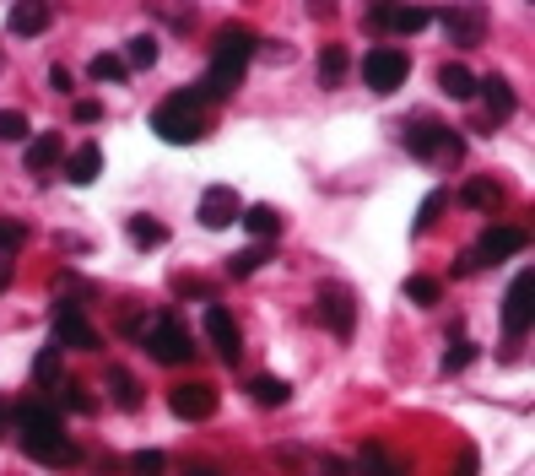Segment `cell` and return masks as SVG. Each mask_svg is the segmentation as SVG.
<instances>
[{"instance_id": "33", "label": "cell", "mask_w": 535, "mask_h": 476, "mask_svg": "<svg viewBox=\"0 0 535 476\" xmlns=\"http://www.w3.org/2000/svg\"><path fill=\"white\" fill-rule=\"evenodd\" d=\"M476 357H481V347H476V341L454 336V341H449V352H444V374H465V368H471Z\"/></svg>"}, {"instance_id": "15", "label": "cell", "mask_w": 535, "mask_h": 476, "mask_svg": "<svg viewBox=\"0 0 535 476\" xmlns=\"http://www.w3.org/2000/svg\"><path fill=\"white\" fill-rule=\"evenodd\" d=\"M476 98L487 103V119H492V125L519 109V92H514V82H508V76H481V82H476Z\"/></svg>"}, {"instance_id": "21", "label": "cell", "mask_w": 535, "mask_h": 476, "mask_svg": "<svg viewBox=\"0 0 535 476\" xmlns=\"http://www.w3.org/2000/svg\"><path fill=\"white\" fill-rule=\"evenodd\" d=\"M103 385H109V401L119 406V412H141L146 390H141L136 374H125V368H109V374H103Z\"/></svg>"}, {"instance_id": "17", "label": "cell", "mask_w": 535, "mask_h": 476, "mask_svg": "<svg viewBox=\"0 0 535 476\" xmlns=\"http://www.w3.org/2000/svg\"><path fill=\"white\" fill-rule=\"evenodd\" d=\"M352 476H411V466L384 444H363V455L352 460Z\"/></svg>"}, {"instance_id": "25", "label": "cell", "mask_w": 535, "mask_h": 476, "mask_svg": "<svg viewBox=\"0 0 535 476\" xmlns=\"http://www.w3.org/2000/svg\"><path fill=\"white\" fill-rule=\"evenodd\" d=\"M125 233L136 238V249L168 244V222H163V217H152V211H136V217H125Z\"/></svg>"}, {"instance_id": "38", "label": "cell", "mask_w": 535, "mask_h": 476, "mask_svg": "<svg viewBox=\"0 0 535 476\" xmlns=\"http://www.w3.org/2000/svg\"><path fill=\"white\" fill-rule=\"evenodd\" d=\"M103 119V103L98 98H76V125H98Z\"/></svg>"}, {"instance_id": "28", "label": "cell", "mask_w": 535, "mask_h": 476, "mask_svg": "<svg viewBox=\"0 0 535 476\" xmlns=\"http://www.w3.org/2000/svg\"><path fill=\"white\" fill-rule=\"evenodd\" d=\"M238 222H244L254 238H276V233H282V211H276V206H244V211H238Z\"/></svg>"}, {"instance_id": "37", "label": "cell", "mask_w": 535, "mask_h": 476, "mask_svg": "<svg viewBox=\"0 0 535 476\" xmlns=\"http://www.w3.org/2000/svg\"><path fill=\"white\" fill-rule=\"evenodd\" d=\"M444 201H449L444 190H433V195H427V201H422V211H417V233H427V228H433V222H438V211H444Z\"/></svg>"}, {"instance_id": "31", "label": "cell", "mask_w": 535, "mask_h": 476, "mask_svg": "<svg viewBox=\"0 0 535 476\" xmlns=\"http://www.w3.org/2000/svg\"><path fill=\"white\" fill-rule=\"evenodd\" d=\"M406 298L417 303V309H433V303L444 298V282H438V276H406Z\"/></svg>"}, {"instance_id": "19", "label": "cell", "mask_w": 535, "mask_h": 476, "mask_svg": "<svg viewBox=\"0 0 535 476\" xmlns=\"http://www.w3.org/2000/svg\"><path fill=\"white\" fill-rule=\"evenodd\" d=\"M438 22L449 28V44L454 49H471L476 38H481V28H487V17H481V11H438Z\"/></svg>"}, {"instance_id": "23", "label": "cell", "mask_w": 535, "mask_h": 476, "mask_svg": "<svg viewBox=\"0 0 535 476\" xmlns=\"http://www.w3.org/2000/svg\"><path fill=\"white\" fill-rule=\"evenodd\" d=\"M60 157H65L60 130H44L38 141H28V157H22V163H28V174H49V168H55Z\"/></svg>"}, {"instance_id": "32", "label": "cell", "mask_w": 535, "mask_h": 476, "mask_svg": "<svg viewBox=\"0 0 535 476\" xmlns=\"http://www.w3.org/2000/svg\"><path fill=\"white\" fill-rule=\"evenodd\" d=\"M55 406H60V412H82V417H92V412H98V401H92V395H87L82 385H71V379H60V395H55Z\"/></svg>"}, {"instance_id": "42", "label": "cell", "mask_w": 535, "mask_h": 476, "mask_svg": "<svg viewBox=\"0 0 535 476\" xmlns=\"http://www.w3.org/2000/svg\"><path fill=\"white\" fill-rule=\"evenodd\" d=\"M476 271V260H471V249L465 255H454V266H449V276H471Z\"/></svg>"}, {"instance_id": "27", "label": "cell", "mask_w": 535, "mask_h": 476, "mask_svg": "<svg viewBox=\"0 0 535 476\" xmlns=\"http://www.w3.org/2000/svg\"><path fill=\"white\" fill-rule=\"evenodd\" d=\"M119 60H125V71H152V65L163 60V44H157L152 33H136V38L125 44V55H119Z\"/></svg>"}, {"instance_id": "29", "label": "cell", "mask_w": 535, "mask_h": 476, "mask_svg": "<svg viewBox=\"0 0 535 476\" xmlns=\"http://www.w3.org/2000/svg\"><path fill=\"white\" fill-rule=\"evenodd\" d=\"M271 244H254V249H244V255H227V276H233V282H244V276H254L260 266H271Z\"/></svg>"}, {"instance_id": "35", "label": "cell", "mask_w": 535, "mask_h": 476, "mask_svg": "<svg viewBox=\"0 0 535 476\" xmlns=\"http://www.w3.org/2000/svg\"><path fill=\"white\" fill-rule=\"evenodd\" d=\"M33 385H60V352L44 347L33 357Z\"/></svg>"}, {"instance_id": "30", "label": "cell", "mask_w": 535, "mask_h": 476, "mask_svg": "<svg viewBox=\"0 0 535 476\" xmlns=\"http://www.w3.org/2000/svg\"><path fill=\"white\" fill-rule=\"evenodd\" d=\"M125 476H168V455L163 449H136L125 460Z\"/></svg>"}, {"instance_id": "24", "label": "cell", "mask_w": 535, "mask_h": 476, "mask_svg": "<svg viewBox=\"0 0 535 476\" xmlns=\"http://www.w3.org/2000/svg\"><path fill=\"white\" fill-rule=\"evenodd\" d=\"M346 71H352L346 44H325V49H319V87H325V92H336L346 82Z\"/></svg>"}, {"instance_id": "34", "label": "cell", "mask_w": 535, "mask_h": 476, "mask_svg": "<svg viewBox=\"0 0 535 476\" xmlns=\"http://www.w3.org/2000/svg\"><path fill=\"white\" fill-rule=\"evenodd\" d=\"M87 76H92V82H125V60H119V55H92L87 60Z\"/></svg>"}, {"instance_id": "10", "label": "cell", "mask_w": 535, "mask_h": 476, "mask_svg": "<svg viewBox=\"0 0 535 476\" xmlns=\"http://www.w3.org/2000/svg\"><path fill=\"white\" fill-rule=\"evenodd\" d=\"M206 341L217 347L222 363H238V357H244V336H238V320L227 314V303H217V298L206 303Z\"/></svg>"}, {"instance_id": "16", "label": "cell", "mask_w": 535, "mask_h": 476, "mask_svg": "<svg viewBox=\"0 0 535 476\" xmlns=\"http://www.w3.org/2000/svg\"><path fill=\"white\" fill-rule=\"evenodd\" d=\"M49 22H55V11H49L44 0H17V6L6 11V28L17 33V38H38V33H49Z\"/></svg>"}, {"instance_id": "9", "label": "cell", "mask_w": 535, "mask_h": 476, "mask_svg": "<svg viewBox=\"0 0 535 476\" xmlns=\"http://www.w3.org/2000/svg\"><path fill=\"white\" fill-rule=\"evenodd\" d=\"M314 314H319V325H325L330 336H341V341L357 330V298L346 293V287H336V282H325V287H319Z\"/></svg>"}, {"instance_id": "40", "label": "cell", "mask_w": 535, "mask_h": 476, "mask_svg": "<svg viewBox=\"0 0 535 476\" xmlns=\"http://www.w3.org/2000/svg\"><path fill=\"white\" fill-rule=\"evenodd\" d=\"M119 336H146V320L141 314H119Z\"/></svg>"}, {"instance_id": "14", "label": "cell", "mask_w": 535, "mask_h": 476, "mask_svg": "<svg viewBox=\"0 0 535 476\" xmlns=\"http://www.w3.org/2000/svg\"><path fill=\"white\" fill-rule=\"evenodd\" d=\"M238 211H244V201H238V190H227V184H211L206 195H200V228H211V233H222V228H233L238 222Z\"/></svg>"}, {"instance_id": "2", "label": "cell", "mask_w": 535, "mask_h": 476, "mask_svg": "<svg viewBox=\"0 0 535 476\" xmlns=\"http://www.w3.org/2000/svg\"><path fill=\"white\" fill-rule=\"evenodd\" d=\"M152 130L163 141H173V147H195V141L206 136V103H200V92L195 87L168 92V98L152 109Z\"/></svg>"}, {"instance_id": "22", "label": "cell", "mask_w": 535, "mask_h": 476, "mask_svg": "<svg viewBox=\"0 0 535 476\" xmlns=\"http://www.w3.org/2000/svg\"><path fill=\"white\" fill-rule=\"evenodd\" d=\"M244 390H249L254 406H265V412H282V406L292 401V385H287V379H276V374H254Z\"/></svg>"}, {"instance_id": "43", "label": "cell", "mask_w": 535, "mask_h": 476, "mask_svg": "<svg viewBox=\"0 0 535 476\" xmlns=\"http://www.w3.org/2000/svg\"><path fill=\"white\" fill-rule=\"evenodd\" d=\"M6 433H11V401L0 395V439H6Z\"/></svg>"}, {"instance_id": "18", "label": "cell", "mask_w": 535, "mask_h": 476, "mask_svg": "<svg viewBox=\"0 0 535 476\" xmlns=\"http://www.w3.org/2000/svg\"><path fill=\"white\" fill-rule=\"evenodd\" d=\"M98 174H103V147H98V141H82V147L65 157V179H71L76 190L98 184Z\"/></svg>"}, {"instance_id": "6", "label": "cell", "mask_w": 535, "mask_h": 476, "mask_svg": "<svg viewBox=\"0 0 535 476\" xmlns=\"http://www.w3.org/2000/svg\"><path fill=\"white\" fill-rule=\"evenodd\" d=\"M17 444H22L28 460H38V466H76V460H82L65 428H22Z\"/></svg>"}, {"instance_id": "8", "label": "cell", "mask_w": 535, "mask_h": 476, "mask_svg": "<svg viewBox=\"0 0 535 476\" xmlns=\"http://www.w3.org/2000/svg\"><path fill=\"white\" fill-rule=\"evenodd\" d=\"M525 244H530V233L519 228V222H492V228L476 238L471 260H476V271H481V266H503V260H514Z\"/></svg>"}, {"instance_id": "20", "label": "cell", "mask_w": 535, "mask_h": 476, "mask_svg": "<svg viewBox=\"0 0 535 476\" xmlns=\"http://www.w3.org/2000/svg\"><path fill=\"white\" fill-rule=\"evenodd\" d=\"M476 82H481V76L471 71V65H460V60L438 65V87H444V98H454V103H471L476 98Z\"/></svg>"}, {"instance_id": "41", "label": "cell", "mask_w": 535, "mask_h": 476, "mask_svg": "<svg viewBox=\"0 0 535 476\" xmlns=\"http://www.w3.org/2000/svg\"><path fill=\"white\" fill-rule=\"evenodd\" d=\"M481 471V460H476V449H465L460 460H454V476H476Z\"/></svg>"}, {"instance_id": "1", "label": "cell", "mask_w": 535, "mask_h": 476, "mask_svg": "<svg viewBox=\"0 0 535 476\" xmlns=\"http://www.w3.org/2000/svg\"><path fill=\"white\" fill-rule=\"evenodd\" d=\"M254 55H260V38H254L249 28H238V22H227V28L217 33V44H211V65H206V76L195 82L200 103L233 98L238 82H244V71L254 65Z\"/></svg>"}, {"instance_id": "39", "label": "cell", "mask_w": 535, "mask_h": 476, "mask_svg": "<svg viewBox=\"0 0 535 476\" xmlns=\"http://www.w3.org/2000/svg\"><path fill=\"white\" fill-rule=\"evenodd\" d=\"M49 87H55V92H76V76L65 71V65H49Z\"/></svg>"}, {"instance_id": "5", "label": "cell", "mask_w": 535, "mask_h": 476, "mask_svg": "<svg viewBox=\"0 0 535 476\" xmlns=\"http://www.w3.org/2000/svg\"><path fill=\"white\" fill-rule=\"evenodd\" d=\"M141 347L157 357V363H190L195 357V341H190V330H184L179 320H173V314H163V320H152L146 325V336H141Z\"/></svg>"}, {"instance_id": "45", "label": "cell", "mask_w": 535, "mask_h": 476, "mask_svg": "<svg viewBox=\"0 0 535 476\" xmlns=\"http://www.w3.org/2000/svg\"><path fill=\"white\" fill-rule=\"evenodd\" d=\"M0 287H11V260L0 255Z\"/></svg>"}, {"instance_id": "26", "label": "cell", "mask_w": 535, "mask_h": 476, "mask_svg": "<svg viewBox=\"0 0 535 476\" xmlns=\"http://www.w3.org/2000/svg\"><path fill=\"white\" fill-rule=\"evenodd\" d=\"M460 201L471 206V211H498L503 206V184L498 179H465V190H460Z\"/></svg>"}, {"instance_id": "7", "label": "cell", "mask_w": 535, "mask_h": 476, "mask_svg": "<svg viewBox=\"0 0 535 476\" xmlns=\"http://www.w3.org/2000/svg\"><path fill=\"white\" fill-rule=\"evenodd\" d=\"M49 347H55V352H98L103 336L82 320V303L60 298L55 303V341H49Z\"/></svg>"}, {"instance_id": "4", "label": "cell", "mask_w": 535, "mask_h": 476, "mask_svg": "<svg viewBox=\"0 0 535 476\" xmlns=\"http://www.w3.org/2000/svg\"><path fill=\"white\" fill-rule=\"evenodd\" d=\"M406 76H411V55H406V49H395V44H373L368 55H363V87H368V92H379V98L400 92V87H406Z\"/></svg>"}, {"instance_id": "13", "label": "cell", "mask_w": 535, "mask_h": 476, "mask_svg": "<svg viewBox=\"0 0 535 476\" xmlns=\"http://www.w3.org/2000/svg\"><path fill=\"white\" fill-rule=\"evenodd\" d=\"M217 401H222V395L211 390V385H200V379H190V385H179V390H168V412L184 417V422H206L211 412H217Z\"/></svg>"}, {"instance_id": "44", "label": "cell", "mask_w": 535, "mask_h": 476, "mask_svg": "<svg viewBox=\"0 0 535 476\" xmlns=\"http://www.w3.org/2000/svg\"><path fill=\"white\" fill-rule=\"evenodd\" d=\"M325 471H330V476H352V460H330Z\"/></svg>"}, {"instance_id": "36", "label": "cell", "mask_w": 535, "mask_h": 476, "mask_svg": "<svg viewBox=\"0 0 535 476\" xmlns=\"http://www.w3.org/2000/svg\"><path fill=\"white\" fill-rule=\"evenodd\" d=\"M28 114H22V109H0V141H22V136H28Z\"/></svg>"}, {"instance_id": "11", "label": "cell", "mask_w": 535, "mask_h": 476, "mask_svg": "<svg viewBox=\"0 0 535 476\" xmlns=\"http://www.w3.org/2000/svg\"><path fill=\"white\" fill-rule=\"evenodd\" d=\"M363 22H368L373 33H422V28H433V22H438V11H422V6H373Z\"/></svg>"}, {"instance_id": "3", "label": "cell", "mask_w": 535, "mask_h": 476, "mask_svg": "<svg viewBox=\"0 0 535 476\" xmlns=\"http://www.w3.org/2000/svg\"><path fill=\"white\" fill-rule=\"evenodd\" d=\"M406 152L411 157H422V163H433V157H444V163H454V157L465 152V136L454 125H444V119H433V114H422V119H411L406 125Z\"/></svg>"}, {"instance_id": "12", "label": "cell", "mask_w": 535, "mask_h": 476, "mask_svg": "<svg viewBox=\"0 0 535 476\" xmlns=\"http://www.w3.org/2000/svg\"><path fill=\"white\" fill-rule=\"evenodd\" d=\"M503 330H508V347H525V330H530V271H514V287L503 298Z\"/></svg>"}]
</instances>
